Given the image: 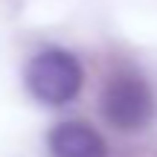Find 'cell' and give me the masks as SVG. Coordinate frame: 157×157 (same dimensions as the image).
Segmentation results:
<instances>
[{
	"instance_id": "cell-3",
	"label": "cell",
	"mask_w": 157,
	"mask_h": 157,
	"mask_svg": "<svg viewBox=\"0 0 157 157\" xmlns=\"http://www.w3.org/2000/svg\"><path fill=\"white\" fill-rule=\"evenodd\" d=\"M52 157H108L105 140L84 122H61L50 134Z\"/></svg>"
},
{
	"instance_id": "cell-1",
	"label": "cell",
	"mask_w": 157,
	"mask_h": 157,
	"mask_svg": "<svg viewBox=\"0 0 157 157\" xmlns=\"http://www.w3.org/2000/svg\"><path fill=\"white\" fill-rule=\"evenodd\" d=\"M102 113L119 131H140L154 117V96L137 73L119 70L102 90Z\"/></svg>"
},
{
	"instance_id": "cell-2",
	"label": "cell",
	"mask_w": 157,
	"mask_h": 157,
	"mask_svg": "<svg viewBox=\"0 0 157 157\" xmlns=\"http://www.w3.org/2000/svg\"><path fill=\"white\" fill-rule=\"evenodd\" d=\"M82 64L64 50H44L26 67V87L44 105H67L82 87Z\"/></svg>"
}]
</instances>
